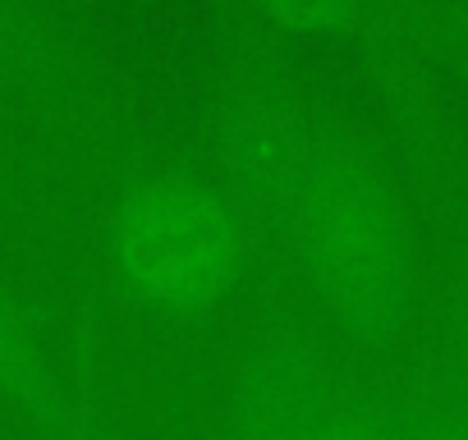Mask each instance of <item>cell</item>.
I'll use <instances>...</instances> for the list:
<instances>
[{
    "label": "cell",
    "mask_w": 468,
    "mask_h": 440,
    "mask_svg": "<svg viewBox=\"0 0 468 440\" xmlns=\"http://www.w3.org/2000/svg\"><path fill=\"white\" fill-rule=\"evenodd\" d=\"M322 312L354 344H390L413 303V235L386 161L340 120H322L285 215Z\"/></svg>",
    "instance_id": "1"
},
{
    "label": "cell",
    "mask_w": 468,
    "mask_h": 440,
    "mask_svg": "<svg viewBox=\"0 0 468 440\" xmlns=\"http://www.w3.org/2000/svg\"><path fill=\"white\" fill-rule=\"evenodd\" d=\"M322 115L313 110L281 33L253 15L216 42L207 83V133L234 197L267 215H285Z\"/></svg>",
    "instance_id": "2"
},
{
    "label": "cell",
    "mask_w": 468,
    "mask_h": 440,
    "mask_svg": "<svg viewBox=\"0 0 468 440\" xmlns=\"http://www.w3.org/2000/svg\"><path fill=\"white\" fill-rule=\"evenodd\" d=\"M249 235L229 193L193 174L138 179L111 215L120 280L161 312H207L244 276Z\"/></svg>",
    "instance_id": "3"
},
{
    "label": "cell",
    "mask_w": 468,
    "mask_h": 440,
    "mask_svg": "<svg viewBox=\"0 0 468 440\" xmlns=\"http://www.w3.org/2000/svg\"><path fill=\"white\" fill-rule=\"evenodd\" d=\"M0 92L65 129L106 120V83L47 0H0Z\"/></svg>",
    "instance_id": "4"
},
{
    "label": "cell",
    "mask_w": 468,
    "mask_h": 440,
    "mask_svg": "<svg viewBox=\"0 0 468 440\" xmlns=\"http://www.w3.org/2000/svg\"><path fill=\"white\" fill-rule=\"evenodd\" d=\"M0 403L47 435L83 431V408L69 381L60 376L28 308L5 285H0Z\"/></svg>",
    "instance_id": "5"
},
{
    "label": "cell",
    "mask_w": 468,
    "mask_h": 440,
    "mask_svg": "<svg viewBox=\"0 0 468 440\" xmlns=\"http://www.w3.org/2000/svg\"><path fill=\"white\" fill-rule=\"evenodd\" d=\"M331 403V381L322 362L299 344L262 349L234 385V426L249 435H294L308 431Z\"/></svg>",
    "instance_id": "6"
},
{
    "label": "cell",
    "mask_w": 468,
    "mask_h": 440,
    "mask_svg": "<svg viewBox=\"0 0 468 440\" xmlns=\"http://www.w3.org/2000/svg\"><path fill=\"white\" fill-rule=\"evenodd\" d=\"M395 24L431 65L468 74V0H358Z\"/></svg>",
    "instance_id": "7"
},
{
    "label": "cell",
    "mask_w": 468,
    "mask_h": 440,
    "mask_svg": "<svg viewBox=\"0 0 468 440\" xmlns=\"http://www.w3.org/2000/svg\"><path fill=\"white\" fill-rule=\"evenodd\" d=\"M239 10L276 33H354L358 0H239Z\"/></svg>",
    "instance_id": "8"
}]
</instances>
